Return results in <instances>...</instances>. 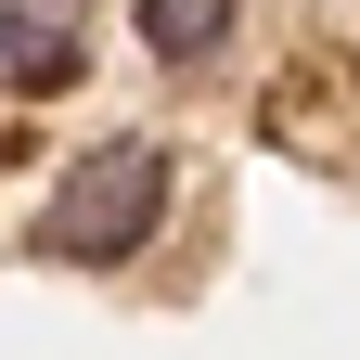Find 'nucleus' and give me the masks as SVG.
Listing matches in <instances>:
<instances>
[{
    "instance_id": "obj_1",
    "label": "nucleus",
    "mask_w": 360,
    "mask_h": 360,
    "mask_svg": "<svg viewBox=\"0 0 360 360\" xmlns=\"http://www.w3.org/2000/svg\"><path fill=\"white\" fill-rule=\"evenodd\" d=\"M155 219H167V155H155V142H103V155L65 167V193H52V219H39V245L77 257V270H116Z\"/></svg>"
},
{
    "instance_id": "obj_3",
    "label": "nucleus",
    "mask_w": 360,
    "mask_h": 360,
    "mask_svg": "<svg viewBox=\"0 0 360 360\" xmlns=\"http://www.w3.org/2000/svg\"><path fill=\"white\" fill-rule=\"evenodd\" d=\"M219 39H232V0H142V52H167V65H206Z\"/></svg>"
},
{
    "instance_id": "obj_2",
    "label": "nucleus",
    "mask_w": 360,
    "mask_h": 360,
    "mask_svg": "<svg viewBox=\"0 0 360 360\" xmlns=\"http://www.w3.org/2000/svg\"><path fill=\"white\" fill-rule=\"evenodd\" d=\"M77 77V26H52L39 0H0V90H65Z\"/></svg>"
}]
</instances>
